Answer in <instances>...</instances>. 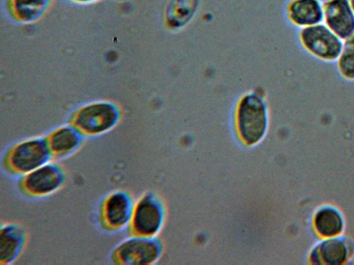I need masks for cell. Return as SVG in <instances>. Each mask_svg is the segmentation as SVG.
<instances>
[{"label": "cell", "instance_id": "1", "mask_svg": "<svg viewBox=\"0 0 354 265\" xmlns=\"http://www.w3.org/2000/svg\"><path fill=\"white\" fill-rule=\"evenodd\" d=\"M52 161L44 137L28 138L10 146L3 155L1 166L7 175L20 177Z\"/></svg>", "mask_w": 354, "mask_h": 265}, {"label": "cell", "instance_id": "2", "mask_svg": "<svg viewBox=\"0 0 354 265\" xmlns=\"http://www.w3.org/2000/svg\"><path fill=\"white\" fill-rule=\"evenodd\" d=\"M121 117V110L117 104L100 101L77 109L71 115L68 124L84 137H93L111 130L120 122Z\"/></svg>", "mask_w": 354, "mask_h": 265}, {"label": "cell", "instance_id": "3", "mask_svg": "<svg viewBox=\"0 0 354 265\" xmlns=\"http://www.w3.org/2000/svg\"><path fill=\"white\" fill-rule=\"evenodd\" d=\"M66 180L64 168L52 160L19 177L17 186L23 196L29 199H41L59 190Z\"/></svg>", "mask_w": 354, "mask_h": 265}, {"label": "cell", "instance_id": "4", "mask_svg": "<svg viewBox=\"0 0 354 265\" xmlns=\"http://www.w3.org/2000/svg\"><path fill=\"white\" fill-rule=\"evenodd\" d=\"M297 39L305 52L326 63H335L343 45V40L323 23L298 30Z\"/></svg>", "mask_w": 354, "mask_h": 265}, {"label": "cell", "instance_id": "5", "mask_svg": "<svg viewBox=\"0 0 354 265\" xmlns=\"http://www.w3.org/2000/svg\"><path fill=\"white\" fill-rule=\"evenodd\" d=\"M236 124L241 139L246 143L252 144L263 137L268 124V112L265 101L258 93H248L241 99Z\"/></svg>", "mask_w": 354, "mask_h": 265}, {"label": "cell", "instance_id": "6", "mask_svg": "<svg viewBox=\"0 0 354 265\" xmlns=\"http://www.w3.org/2000/svg\"><path fill=\"white\" fill-rule=\"evenodd\" d=\"M135 202L131 193L117 189L107 194L101 201L97 220L101 229L107 233H117L127 228Z\"/></svg>", "mask_w": 354, "mask_h": 265}, {"label": "cell", "instance_id": "7", "mask_svg": "<svg viewBox=\"0 0 354 265\" xmlns=\"http://www.w3.org/2000/svg\"><path fill=\"white\" fill-rule=\"evenodd\" d=\"M160 253V244L154 237L131 236L112 249L110 260L119 265L151 264Z\"/></svg>", "mask_w": 354, "mask_h": 265}, {"label": "cell", "instance_id": "8", "mask_svg": "<svg viewBox=\"0 0 354 265\" xmlns=\"http://www.w3.org/2000/svg\"><path fill=\"white\" fill-rule=\"evenodd\" d=\"M163 220V210L159 199L146 193L135 202L128 233L131 236L154 237Z\"/></svg>", "mask_w": 354, "mask_h": 265}, {"label": "cell", "instance_id": "9", "mask_svg": "<svg viewBox=\"0 0 354 265\" xmlns=\"http://www.w3.org/2000/svg\"><path fill=\"white\" fill-rule=\"evenodd\" d=\"M342 40L354 33V12L349 0H326L323 2V21Z\"/></svg>", "mask_w": 354, "mask_h": 265}, {"label": "cell", "instance_id": "10", "mask_svg": "<svg viewBox=\"0 0 354 265\" xmlns=\"http://www.w3.org/2000/svg\"><path fill=\"white\" fill-rule=\"evenodd\" d=\"M26 228L19 223L2 222L0 228V264L15 262L25 250L28 243Z\"/></svg>", "mask_w": 354, "mask_h": 265}, {"label": "cell", "instance_id": "11", "mask_svg": "<svg viewBox=\"0 0 354 265\" xmlns=\"http://www.w3.org/2000/svg\"><path fill=\"white\" fill-rule=\"evenodd\" d=\"M53 161L66 159L75 153L84 143V136L71 124L59 126L45 137Z\"/></svg>", "mask_w": 354, "mask_h": 265}, {"label": "cell", "instance_id": "12", "mask_svg": "<svg viewBox=\"0 0 354 265\" xmlns=\"http://www.w3.org/2000/svg\"><path fill=\"white\" fill-rule=\"evenodd\" d=\"M288 21L298 30L323 21V1L321 0H289L285 8Z\"/></svg>", "mask_w": 354, "mask_h": 265}, {"label": "cell", "instance_id": "13", "mask_svg": "<svg viewBox=\"0 0 354 265\" xmlns=\"http://www.w3.org/2000/svg\"><path fill=\"white\" fill-rule=\"evenodd\" d=\"M53 0H9L10 13L24 23L32 22L40 18L48 10Z\"/></svg>", "mask_w": 354, "mask_h": 265}, {"label": "cell", "instance_id": "14", "mask_svg": "<svg viewBox=\"0 0 354 265\" xmlns=\"http://www.w3.org/2000/svg\"><path fill=\"white\" fill-rule=\"evenodd\" d=\"M314 224L317 233L326 237L337 235L343 228L341 215L331 208H324L319 210L315 217Z\"/></svg>", "mask_w": 354, "mask_h": 265}, {"label": "cell", "instance_id": "15", "mask_svg": "<svg viewBox=\"0 0 354 265\" xmlns=\"http://www.w3.org/2000/svg\"><path fill=\"white\" fill-rule=\"evenodd\" d=\"M335 63L342 79L354 82V33L343 40L341 52Z\"/></svg>", "mask_w": 354, "mask_h": 265}, {"label": "cell", "instance_id": "16", "mask_svg": "<svg viewBox=\"0 0 354 265\" xmlns=\"http://www.w3.org/2000/svg\"><path fill=\"white\" fill-rule=\"evenodd\" d=\"M319 253L322 259L326 264H338L343 263L347 256L345 244L340 240L329 239L320 246Z\"/></svg>", "mask_w": 354, "mask_h": 265}, {"label": "cell", "instance_id": "17", "mask_svg": "<svg viewBox=\"0 0 354 265\" xmlns=\"http://www.w3.org/2000/svg\"><path fill=\"white\" fill-rule=\"evenodd\" d=\"M74 3H78V4H90L93 3L97 2L100 0H70Z\"/></svg>", "mask_w": 354, "mask_h": 265}, {"label": "cell", "instance_id": "18", "mask_svg": "<svg viewBox=\"0 0 354 265\" xmlns=\"http://www.w3.org/2000/svg\"><path fill=\"white\" fill-rule=\"evenodd\" d=\"M349 2H350V4H351V6L352 8V10L354 12V0H349Z\"/></svg>", "mask_w": 354, "mask_h": 265}]
</instances>
